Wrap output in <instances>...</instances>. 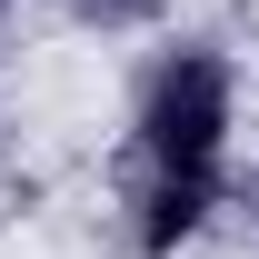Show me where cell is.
Returning a JSON list of instances; mask_svg holds the SVG:
<instances>
[{
  "mask_svg": "<svg viewBox=\"0 0 259 259\" xmlns=\"http://www.w3.org/2000/svg\"><path fill=\"white\" fill-rule=\"evenodd\" d=\"M220 140H229V70L209 50L160 60L140 100V239L150 249L199 229V209L220 199Z\"/></svg>",
  "mask_w": 259,
  "mask_h": 259,
  "instance_id": "obj_1",
  "label": "cell"
}]
</instances>
